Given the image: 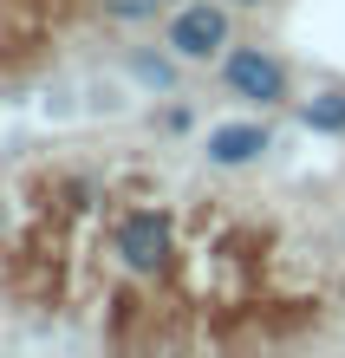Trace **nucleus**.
<instances>
[{"label":"nucleus","mask_w":345,"mask_h":358,"mask_svg":"<svg viewBox=\"0 0 345 358\" xmlns=\"http://www.w3.org/2000/svg\"><path fill=\"white\" fill-rule=\"evenodd\" d=\"M215 72H222L228 98L254 104V111H280V104L293 98V66H287L280 52L254 46V39H234V46L215 59Z\"/></svg>","instance_id":"nucleus-1"},{"label":"nucleus","mask_w":345,"mask_h":358,"mask_svg":"<svg viewBox=\"0 0 345 358\" xmlns=\"http://www.w3.org/2000/svg\"><path fill=\"white\" fill-rule=\"evenodd\" d=\"M163 46L183 66H215L234 46V13L222 0H176V13L163 20Z\"/></svg>","instance_id":"nucleus-2"},{"label":"nucleus","mask_w":345,"mask_h":358,"mask_svg":"<svg viewBox=\"0 0 345 358\" xmlns=\"http://www.w3.org/2000/svg\"><path fill=\"white\" fill-rule=\"evenodd\" d=\"M118 267L137 273V280H150V273H163L169 255H176V228H169L163 208H131V215L118 222Z\"/></svg>","instance_id":"nucleus-3"},{"label":"nucleus","mask_w":345,"mask_h":358,"mask_svg":"<svg viewBox=\"0 0 345 358\" xmlns=\"http://www.w3.org/2000/svg\"><path fill=\"white\" fill-rule=\"evenodd\" d=\"M267 143H274L267 124L241 117V124H215L202 137V157H209V170H254V163L267 157Z\"/></svg>","instance_id":"nucleus-4"},{"label":"nucleus","mask_w":345,"mask_h":358,"mask_svg":"<svg viewBox=\"0 0 345 358\" xmlns=\"http://www.w3.org/2000/svg\"><path fill=\"white\" fill-rule=\"evenodd\" d=\"M293 111H300V124H307V131H319V137H345V85H319V92L300 98Z\"/></svg>","instance_id":"nucleus-5"},{"label":"nucleus","mask_w":345,"mask_h":358,"mask_svg":"<svg viewBox=\"0 0 345 358\" xmlns=\"http://www.w3.org/2000/svg\"><path fill=\"white\" fill-rule=\"evenodd\" d=\"M169 66H183V59L169 52V46H163V59H157V52H137V59H131V72L143 78V85H157V92H169V85H176V72H169Z\"/></svg>","instance_id":"nucleus-6"},{"label":"nucleus","mask_w":345,"mask_h":358,"mask_svg":"<svg viewBox=\"0 0 345 358\" xmlns=\"http://www.w3.org/2000/svg\"><path fill=\"white\" fill-rule=\"evenodd\" d=\"M163 7H169V0H104V13H111L118 27H150Z\"/></svg>","instance_id":"nucleus-7"},{"label":"nucleus","mask_w":345,"mask_h":358,"mask_svg":"<svg viewBox=\"0 0 345 358\" xmlns=\"http://www.w3.org/2000/svg\"><path fill=\"white\" fill-rule=\"evenodd\" d=\"M189 124H196V111H189V104H163V131H189Z\"/></svg>","instance_id":"nucleus-8"},{"label":"nucleus","mask_w":345,"mask_h":358,"mask_svg":"<svg viewBox=\"0 0 345 358\" xmlns=\"http://www.w3.org/2000/svg\"><path fill=\"white\" fill-rule=\"evenodd\" d=\"M228 7H241V13H254V7H274V0H228Z\"/></svg>","instance_id":"nucleus-9"},{"label":"nucleus","mask_w":345,"mask_h":358,"mask_svg":"<svg viewBox=\"0 0 345 358\" xmlns=\"http://www.w3.org/2000/svg\"><path fill=\"white\" fill-rule=\"evenodd\" d=\"M169 7H176V0H169Z\"/></svg>","instance_id":"nucleus-10"}]
</instances>
